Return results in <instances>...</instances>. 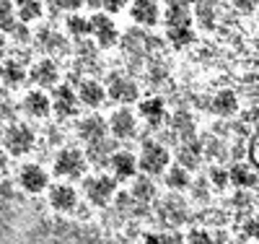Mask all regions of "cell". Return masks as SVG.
Instances as JSON below:
<instances>
[{"label": "cell", "instance_id": "obj_35", "mask_svg": "<svg viewBox=\"0 0 259 244\" xmlns=\"http://www.w3.org/2000/svg\"><path fill=\"white\" fill-rule=\"evenodd\" d=\"M244 231H246L249 236H256V239H259V218H254V221H249V224L244 226Z\"/></svg>", "mask_w": 259, "mask_h": 244}, {"label": "cell", "instance_id": "obj_28", "mask_svg": "<svg viewBox=\"0 0 259 244\" xmlns=\"http://www.w3.org/2000/svg\"><path fill=\"white\" fill-rule=\"evenodd\" d=\"M45 39H41V44H45V47L50 50V52H68V44H65V39L60 37V34H41Z\"/></svg>", "mask_w": 259, "mask_h": 244}, {"label": "cell", "instance_id": "obj_23", "mask_svg": "<svg viewBox=\"0 0 259 244\" xmlns=\"http://www.w3.org/2000/svg\"><path fill=\"white\" fill-rule=\"evenodd\" d=\"M166 185H168L171 190H184V187L189 185L187 169H182V166H174V169L168 171V177H166Z\"/></svg>", "mask_w": 259, "mask_h": 244}, {"label": "cell", "instance_id": "obj_29", "mask_svg": "<svg viewBox=\"0 0 259 244\" xmlns=\"http://www.w3.org/2000/svg\"><path fill=\"white\" fill-rule=\"evenodd\" d=\"M3 78H6L8 86H18L21 81H24V71H21L16 62H8L6 68H3Z\"/></svg>", "mask_w": 259, "mask_h": 244}, {"label": "cell", "instance_id": "obj_21", "mask_svg": "<svg viewBox=\"0 0 259 244\" xmlns=\"http://www.w3.org/2000/svg\"><path fill=\"white\" fill-rule=\"evenodd\" d=\"M166 21H168V29L189 26V16H187V8H184L182 3H171V8H168V16H166Z\"/></svg>", "mask_w": 259, "mask_h": 244}, {"label": "cell", "instance_id": "obj_27", "mask_svg": "<svg viewBox=\"0 0 259 244\" xmlns=\"http://www.w3.org/2000/svg\"><path fill=\"white\" fill-rule=\"evenodd\" d=\"M228 180H231L233 185H239V187H251V185H254V177H251L249 169H244V166H233V171L228 174Z\"/></svg>", "mask_w": 259, "mask_h": 244}, {"label": "cell", "instance_id": "obj_11", "mask_svg": "<svg viewBox=\"0 0 259 244\" xmlns=\"http://www.w3.org/2000/svg\"><path fill=\"white\" fill-rule=\"evenodd\" d=\"M109 164H112V171L117 180H130V177H135L138 171V159L133 156V153H114V156H109Z\"/></svg>", "mask_w": 259, "mask_h": 244}, {"label": "cell", "instance_id": "obj_6", "mask_svg": "<svg viewBox=\"0 0 259 244\" xmlns=\"http://www.w3.org/2000/svg\"><path fill=\"white\" fill-rule=\"evenodd\" d=\"M168 166V151L158 143H145L140 153V169L148 174H161Z\"/></svg>", "mask_w": 259, "mask_h": 244}, {"label": "cell", "instance_id": "obj_30", "mask_svg": "<svg viewBox=\"0 0 259 244\" xmlns=\"http://www.w3.org/2000/svg\"><path fill=\"white\" fill-rule=\"evenodd\" d=\"M145 244H182L179 234H148Z\"/></svg>", "mask_w": 259, "mask_h": 244}, {"label": "cell", "instance_id": "obj_2", "mask_svg": "<svg viewBox=\"0 0 259 244\" xmlns=\"http://www.w3.org/2000/svg\"><path fill=\"white\" fill-rule=\"evenodd\" d=\"M117 192V180L114 177H91V180H85V195H89V200L99 208H104L106 203L112 200V195Z\"/></svg>", "mask_w": 259, "mask_h": 244}, {"label": "cell", "instance_id": "obj_20", "mask_svg": "<svg viewBox=\"0 0 259 244\" xmlns=\"http://www.w3.org/2000/svg\"><path fill=\"white\" fill-rule=\"evenodd\" d=\"M163 213H166V218L171 221V224H179V221L187 218V205H184V200L168 197V200L163 203Z\"/></svg>", "mask_w": 259, "mask_h": 244}, {"label": "cell", "instance_id": "obj_24", "mask_svg": "<svg viewBox=\"0 0 259 244\" xmlns=\"http://www.w3.org/2000/svg\"><path fill=\"white\" fill-rule=\"evenodd\" d=\"M168 39H171L174 47H187V44L194 39V34H192L189 26H179V29H168Z\"/></svg>", "mask_w": 259, "mask_h": 244}, {"label": "cell", "instance_id": "obj_19", "mask_svg": "<svg viewBox=\"0 0 259 244\" xmlns=\"http://www.w3.org/2000/svg\"><path fill=\"white\" fill-rule=\"evenodd\" d=\"M133 195L138 197L140 203H148L156 197V185L148 180V177H138V180L133 182Z\"/></svg>", "mask_w": 259, "mask_h": 244}, {"label": "cell", "instance_id": "obj_32", "mask_svg": "<svg viewBox=\"0 0 259 244\" xmlns=\"http://www.w3.org/2000/svg\"><path fill=\"white\" fill-rule=\"evenodd\" d=\"M101 6L109 11V13H117V11H122L127 6V0H101Z\"/></svg>", "mask_w": 259, "mask_h": 244}, {"label": "cell", "instance_id": "obj_4", "mask_svg": "<svg viewBox=\"0 0 259 244\" xmlns=\"http://www.w3.org/2000/svg\"><path fill=\"white\" fill-rule=\"evenodd\" d=\"M91 34H96V44H99L101 50L114 47L117 39H119V31L114 26L112 16H106V13H96L91 18Z\"/></svg>", "mask_w": 259, "mask_h": 244}, {"label": "cell", "instance_id": "obj_8", "mask_svg": "<svg viewBox=\"0 0 259 244\" xmlns=\"http://www.w3.org/2000/svg\"><path fill=\"white\" fill-rule=\"evenodd\" d=\"M106 91H109L112 99H117V101H122V104L138 101V96H140L138 83H133V81L124 78V76H117V73L109 76V88H106Z\"/></svg>", "mask_w": 259, "mask_h": 244}, {"label": "cell", "instance_id": "obj_26", "mask_svg": "<svg viewBox=\"0 0 259 244\" xmlns=\"http://www.w3.org/2000/svg\"><path fill=\"white\" fill-rule=\"evenodd\" d=\"M0 29H6V31H13V29H16L11 0H0Z\"/></svg>", "mask_w": 259, "mask_h": 244}, {"label": "cell", "instance_id": "obj_13", "mask_svg": "<svg viewBox=\"0 0 259 244\" xmlns=\"http://www.w3.org/2000/svg\"><path fill=\"white\" fill-rule=\"evenodd\" d=\"M55 112L60 117H70L78 112V101H75V94L70 86H60L55 91Z\"/></svg>", "mask_w": 259, "mask_h": 244}, {"label": "cell", "instance_id": "obj_3", "mask_svg": "<svg viewBox=\"0 0 259 244\" xmlns=\"http://www.w3.org/2000/svg\"><path fill=\"white\" fill-rule=\"evenodd\" d=\"M47 203L55 213H73L78 205V192L70 185H52L47 190Z\"/></svg>", "mask_w": 259, "mask_h": 244}, {"label": "cell", "instance_id": "obj_12", "mask_svg": "<svg viewBox=\"0 0 259 244\" xmlns=\"http://www.w3.org/2000/svg\"><path fill=\"white\" fill-rule=\"evenodd\" d=\"M24 109H26V115H31V117H47L50 109H52V101H50L47 94H41V91H29L24 96Z\"/></svg>", "mask_w": 259, "mask_h": 244}, {"label": "cell", "instance_id": "obj_31", "mask_svg": "<svg viewBox=\"0 0 259 244\" xmlns=\"http://www.w3.org/2000/svg\"><path fill=\"white\" fill-rule=\"evenodd\" d=\"M228 182H231V180H228V174H226L223 169H212V185H215V187L223 190Z\"/></svg>", "mask_w": 259, "mask_h": 244}, {"label": "cell", "instance_id": "obj_18", "mask_svg": "<svg viewBox=\"0 0 259 244\" xmlns=\"http://www.w3.org/2000/svg\"><path fill=\"white\" fill-rule=\"evenodd\" d=\"M140 115L148 122H161L163 120V101L161 99H145V101H140Z\"/></svg>", "mask_w": 259, "mask_h": 244}, {"label": "cell", "instance_id": "obj_14", "mask_svg": "<svg viewBox=\"0 0 259 244\" xmlns=\"http://www.w3.org/2000/svg\"><path fill=\"white\" fill-rule=\"evenodd\" d=\"M31 81L39 86H55L57 83V65L52 60H39L31 68Z\"/></svg>", "mask_w": 259, "mask_h": 244}, {"label": "cell", "instance_id": "obj_22", "mask_svg": "<svg viewBox=\"0 0 259 244\" xmlns=\"http://www.w3.org/2000/svg\"><path fill=\"white\" fill-rule=\"evenodd\" d=\"M18 16L21 21H36L41 16V3L39 0H18Z\"/></svg>", "mask_w": 259, "mask_h": 244}, {"label": "cell", "instance_id": "obj_36", "mask_svg": "<svg viewBox=\"0 0 259 244\" xmlns=\"http://www.w3.org/2000/svg\"><path fill=\"white\" fill-rule=\"evenodd\" d=\"M6 166H8V159H6V151L0 148V171H6Z\"/></svg>", "mask_w": 259, "mask_h": 244}, {"label": "cell", "instance_id": "obj_16", "mask_svg": "<svg viewBox=\"0 0 259 244\" xmlns=\"http://www.w3.org/2000/svg\"><path fill=\"white\" fill-rule=\"evenodd\" d=\"M80 135L85 138V141H104V135H106V122L101 120V117H85L83 122H80Z\"/></svg>", "mask_w": 259, "mask_h": 244}, {"label": "cell", "instance_id": "obj_15", "mask_svg": "<svg viewBox=\"0 0 259 244\" xmlns=\"http://www.w3.org/2000/svg\"><path fill=\"white\" fill-rule=\"evenodd\" d=\"M106 99V91H104V86L96 83V81H85L80 86V101L83 104H89V107H101Z\"/></svg>", "mask_w": 259, "mask_h": 244}, {"label": "cell", "instance_id": "obj_33", "mask_svg": "<svg viewBox=\"0 0 259 244\" xmlns=\"http://www.w3.org/2000/svg\"><path fill=\"white\" fill-rule=\"evenodd\" d=\"M189 241H192V244H212V239H210L205 231H197V229L189 234Z\"/></svg>", "mask_w": 259, "mask_h": 244}, {"label": "cell", "instance_id": "obj_7", "mask_svg": "<svg viewBox=\"0 0 259 244\" xmlns=\"http://www.w3.org/2000/svg\"><path fill=\"white\" fill-rule=\"evenodd\" d=\"M18 182L29 195H39V192H45L50 187V177L39 164H26L18 174Z\"/></svg>", "mask_w": 259, "mask_h": 244}, {"label": "cell", "instance_id": "obj_1", "mask_svg": "<svg viewBox=\"0 0 259 244\" xmlns=\"http://www.w3.org/2000/svg\"><path fill=\"white\" fill-rule=\"evenodd\" d=\"M83 171H85L83 151L65 148V151L57 153V159H55V174L57 177H65V180H78V177H83Z\"/></svg>", "mask_w": 259, "mask_h": 244}, {"label": "cell", "instance_id": "obj_17", "mask_svg": "<svg viewBox=\"0 0 259 244\" xmlns=\"http://www.w3.org/2000/svg\"><path fill=\"white\" fill-rule=\"evenodd\" d=\"M212 109L218 115H233L236 109H239V99H236L233 91H221L218 96H215V101H212Z\"/></svg>", "mask_w": 259, "mask_h": 244}, {"label": "cell", "instance_id": "obj_25", "mask_svg": "<svg viewBox=\"0 0 259 244\" xmlns=\"http://www.w3.org/2000/svg\"><path fill=\"white\" fill-rule=\"evenodd\" d=\"M68 31L75 37H89L91 34V21H85L83 16H70L68 18Z\"/></svg>", "mask_w": 259, "mask_h": 244}, {"label": "cell", "instance_id": "obj_10", "mask_svg": "<svg viewBox=\"0 0 259 244\" xmlns=\"http://www.w3.org/2000/svg\"><path fill=\"white\" fill-rule=\"evenodd\" d=\"M133 18L143 26H153L158 24V3L156 0H133V8H130Z\"/></svg>", "mask_w": 259, "mask_h": 244}, {"label": "cell", "instance_id": "obj_9", "mask_svg": "<svg viewBox=\"0 0 259 244\" xmlns=\"http://www.w3.org/2000/svg\"><path fill=\"white\" fill-rule=\"evenodd\" d=\"M109 127L117 138H133L138 132V122H135V115L130 109H117V112L109 117Z\"/></svg>", "mask_w": 259, "mask_h": 244}, {"label": "cell", "instance_id": "obj_5", "mask_svg": "<svg viewBox=\"0 0 259 244\" xmlns=\"http://www.w3.org/2000/svg\"><path fill=\"white\" fill-rule=\"evenodd\" d=\"M6 148L13 156H24L34 148V132L26 125H11L6 130Z\"/></svg>", "mask_w": 259, "mask_h": 244}, {"label": "cell", "instance_id": "obj_34", "mask_svg": "<svg viewBox=\"0 0 259 244\" xmlns=\"http://www.w3.org/2000/svg\"><path fill=\"white\" fill-rule=\"evenodd\" d=\"M83 3L85 0H57V6L65 11H78V8H83Z\"/></svg>", "mask_w": 259, "mask_h": 244}]
</instances>
